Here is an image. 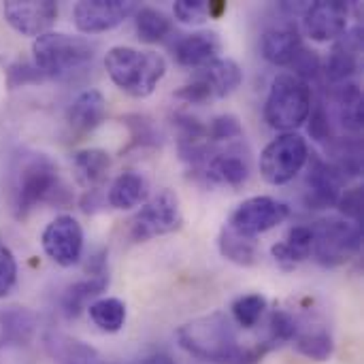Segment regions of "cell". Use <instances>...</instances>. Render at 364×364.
I'll return each instance as SVG.
<instances>
[{
	"label": "cell",
	"instance_id": "1",
	"mask_svg": "<svg viewBox=\"0 0 364 364\" xmlns=\"http://www.w3.org/2000/svg\"><path fill=\"white\" fill-rule=\"evenodd\" d=\"M183 352L209 364H237L241 346L230 318L222 311L194 318L177 328Z\"/></svg>",
	"mask_w": 364,
	"mask_h": 364
},
{
	"label": "cell",
	"instance_id": "2",
	"mask_svg": "<svg viewBox=\"0 0 364 364\" xmlns=\"http://www.w3.org/2000/svg\"><path fill=\"white\" fill-rule=\"evenodd\" d=\"M66 188L60 179L55 162L45 154L21 156L13 179V213L26 220L38 205L62 203Z\"/></svg>",
	"mask_w": 364,
	"mask_h": 364
},
{
	"label": "cell",
	"instance_id": "3",
	"mask_svg": "<svg viewBox=\"0 0 364 364\" xmlns=\"http://www.w3.org/2000/svg\"><path fill=\"white\" fill-rule=\"evenodd\" d=\"M105 68L111 81L132 98H147L166 75V60L156 51H141L117 45L105 55Z\"/></svg>",
	"mask_w": 364,
	"mask_h": 364
},
{
	"label": "cell",
	"instance_id": "4",
	"mask_svg": "<svg viewBox=\"0 0 364 364\" xmlns=\"http://www.w3.org/2000/svg\"><path fill=\"white\" fill-rule=\"evenodd\" d=\"M94 53L90 38L66 32H47L32 43V62L45 79H70L92 64Z\"/></svg>",
	"mask_w": 364,
	"mask_h": 364
},
{
	"label": "cell",
	"instance_id": "5",
	"mask_svg": "<svg viewBox=\"0 0 364 364\" xmlns=\"http://www.w3.org/2000/svg\"><path fill=\"white\" fill-rule=\"evenodd\" d=\"M311 107L314 94L309 83L294 73H282L271 83L264 102V119L275 130L294 132L309 119Z\"/></svg>",
	"mask_w": 364,
	"mask_h": 364
},
{
	"label": "cell",
	"instance_id": "6",
	"mask_svg": "<svg viewBox=\"0 0 364 364\" xmlns=\"http://www.w3.org/2000/svg\"><path fill=\"white\" fill-rule=\"evenodd\" d=\"M311 254L322 267H341L363 247L360 224L343 218H324L311 224Z\"/></svg>",
	"mask_w": 364,
	"mask_h": 364
},
{
	"label": "cell",
	"instance_id": "7",
	"mask_svg": "<svg viewBox=\"0 0 364 364\" xmlns=\"http://www.w3.org/2000/svg\"><path fill=\"white\" fill-rule=\"evenodd\" d=\"M309 145L296 132H284L260 154V175L271 186L290 183L307 164Z\"/></svg>",
	"mask_w": 364,
	"mask_h": 364
},
{
	"label": "cell",
	"instance_id": "8",
	"mask_svg": "<svg viewBox=\"0 0 364 364\" xmlns=\"http://www.w3.org/2000/svg\"><path fill=\"white\" fill-rule=\"evenodd\" d=\"M183 224L179 198L173 190H162L149 198L130 222V239L136 243L171 235Z\"/></svg>",
	"mask_w": 364,
	"mask_h": 364
},
{
	"label": "cell",
	"instance_id": "9",
	"mask_svg": "<svg viewBox=\"0 0 364 364\" xmlns=\"http://www.w3.org/2000/svg\"><path fill=\"white\" fill-rule=\"evenodd\" d=\"M290 218V207L277 198L271 196H252L243 200L228 218L226 228L232 232L245 237V239H256L275 226L284 224Z\"/></svg>",
	"mask_w": 364,
	"mask_h": 364
},
{
	"label": "cell",
	"instance_id": "10",
	"mask_svg": "<svg viewBox=\"0 0 364 364\" xmlns=\"http://www.w3.org/2000/svg\"><path fill=\"white\" fill-rule=\"evenodd\" d=\"M250 154L243 143L237 141L226 145L224 149L213 147L207 160L192 173L209 186L241 188L250 179Z\"/></svg>",
	"mask_w": 364,
	"mask_h": 364
},
{
	"label": "cell",
	"instance_id": "11",
	"mask_svg": "<svg viewBox=\"0 0 364 364\" xmlns=\"http://www.w3.org/2000/svg\"><path fill=\"white\" fill-rule=\"evenodd\" d=\"M43 252L58 267H75L83 254V228L73 215H58L41 235Z\"/></svg>",
	"mask_w": 364,
	"mask_h": 364
},
{
	"label": "cell",
	"instance_id": "12",
	"mask_svg": "<svg viewBox=\"0 0 364 364\" xmlns=\"http://www.w3.org/2000/svg\"><path fill=\"white\" fill-rule=\"evenodd\" d=\"M134 0H81L75 4V26L83 34H100L117 28L136 13Z\"/></svg>",
	"mask_w": 364,
	"mask_h": 364
},
{
	"label": "cell",
	"instance_id": "13",
	"mask_svg": "<svg viewBox=\"0 0 364 364\" xmlns=\"http://www.w3.org/2000/svg\"><path fill=\"white\" fill-rule=\"evenodd\" d=\"M6 23L21 36H43L51 32L58 19V2L53 0H9L2 6Z\"/></svg>",
	"mask_w": 364,
	"mask_h": 364
},
{
	"label": "cell",
	"instance_id": "14",
	"mask_svg": "<svg viewBox=\"0 0 364 364\" xmlns=\"http://www.w3.org/2000/svg\"><path fill=\"white\" fill-rule=\"evenodd\" d=\"M350 4L341 0H318L303 11V26L307 36L318 43L339 41L348 32Z\"/></svg>",
	"mask_w": 364,
	"mask_h": 364
},
{
	"label": "cell",
	"instance_id": "15",
	"mask_svg": "<svg viewBox=\"0 0 364 364\" xmlns=\"http://www.w3.org/2000/svg\"><path fill=\"white\" fill-rule=\"evenodd\" d=\"M307 196L305 203L309 209H328L337 207V200L341 196V186L343 179L341 175L333 168V164L318 154H309L307 160Z\"/></svg>",
	"mask_w": 364,
	"mask_h": 364
},
{
	"label": "cell",
	"instance_id": "16",
	"mask_svg": "<svg viewBox=\"0 0 364 364\" xmlns=\"http://www.w3.org/2000/svg\"><path fill=\"white\" fill-rule=\"evenodd\" d=\"M303 49L301 30L294 21L286 19L269 26L260 36V53L275 66H290Z\"/></svg>",
	"mask_w": 364,
	"mask_h": 364
},
{
	"label": "cell",
	"instance_id": "17",
	"mask_svg": "<svg viewBox=\"0 0 364 364\" xmlns=\"http://www.w3.org/2000/svg\"><path fill=\"white\" fill-rule=\"evenodd\" d=\"M360 51H363V36L360 28L346 32L335 47L331 49L326 64H324V75L333 85L352 81V77L360 68Z\"/></svg>",
	"mask_w": 364,
	"mask_h": 364
},
{
	"label": "cell",
	"instance_id": "18",
	"mask_svg": "<svg viewBox=\"0 0 364 364\" xmlns=\"http://www.w3.org/2000/svg\"><path fill=\"white\" fill-rule=\"evenodd\" d=\"M220 51H222V38L215 30L190 32V34L181 36L173 47V55H175L177 64L196 68V70L207 66L209 62L218 60Z\"/></svg>",
	"mask_w": 364,
	"mask_h": 364
},
{
	"label": "cell",
	"instance_id": "19",
	"mask_svg": "<svg viewBox=\"0 0 364 364\" xmlns=\"http://www.w3.org/2000/svg\"><path fill=\"white\" fill-rule=\"evenodd\" d=\"M107 117V100L98 90L81 92L66 111V124L73 136L94 132Z\"/></svg>",
	"mask_w": 364,
	"mask_h": 364
},
{
	"label": "cell",
	"instance_id": "20",
	"mask_svg": "<svg viewBox=\"0 0 364 364\" xmlns=\"http://www.w3.org/2000/svg\"><path fill=\"white\" fill-rule=\"evenodd\" d=\"M194 75L209 87L213 100L230 96L243 83V70L230 58H218L209 62L207 66L198 68Z\"/></svg>",
	"mask_w": 364,
	"mask_h": 364
},
{
	"label": "cell",
	"instance_id": "21",
	"mask_svg": "<svg viewBox=\"0 0 364 364\" xmlns=\"http://www.w3.org/2000/svg\"><path fill=\"white\" fill-rule=\"evenodd\" d=\"M331 100L337 113L339 124L350 134H358L363 130V90L354 81H346L333 87Z\"/></svg>",
	"mask_w": 364,
	"mask_h": 364
},
{
	"label": "cell",
	"instance_id": "22",
	"mask_svg": "<svg viewBox=\"0 0 364 364\" xmlns=\"http://www.w3.org/2000/svg\"><path fill=\"white\" fill-rule=\"evenodd\" d=\"M149 196V181L139 171H126L117 175L109 188L107 200L117 211H128L145 203Z\"/></svg>",
	"mask_w": 364,
	"mask_h": 364
},
{
	"label": "cell",
	"instance_id": "23",
	"mask_svg": "<svg viewBox=\"0 0 364 364\" xmlns=\"http://www.w3.org/2000/svg\"><path fill=\"white\" fill-rule=\"evenodd\" d=\"M36 333V316L26 307L0 309V348L28 346Z\"/></svg>",
	"mask_w": 364,
	"mask_h": 364
},
{
	"label": "cell",
	"instance_id": "24",
	"mask_svg": "<svg viewBox=\"0 0 364 364\" xmlns=\"http://www.w3.org/2000/svg\"><path fill=\"white\" fill-rule=\"evenodd\" d=\"M296 352L314 363H328L335 352L333 335L322 324H305L296 328V335L292 339Z\"/></svg>",
	"mask_w": 364,
	"mask_h": 364
},
{
	"label": "cell",
	"instance_id": "25",
	"mask_svg": "<svg viewBox=\"0 0 364 364\" xmlns=\"http://www.w3.org/2000/svg\"><path fill=\"white\" fill-rule=\"evenodd\" d=\"M311 245H314L311 226H294L290 228L284 241L271 247V254L284 269H294L296 264L311 258Z\"/></svg>",
	"mask_w": 364,
	"mask_h": 364
},
{
	"label": "cell",
	"instance_id": "26",
	"mask_svg": "<svg viewBox=\"0 0 364 364\" xmlns=\"http://www.w3.org/2000/svg\"><path fill=\"white\" fill-rule=\"evenodd\" d=\"M109 286V275H90L87 279H81L73 286L66 288V292L62 294V314L66 318H77L83 309L90 307V301H94L96 296H100Z\"/></svg>",
	"mask_w": 364,
	"mask_h": 364
},
{
	"label": "cell",
	"instance_id": "27",
	"mask_svg": "<svg viewBox=\"0 0 364 364\" xmlns=\"http://www.w3.org/2000/svg\"><path fill=\"white\" fill-rule=\"evenodd\" d=\"M70 162H73V171L77 175V181L85 188L98 186L111 168V156L98 147L75 151Z\"/></svg>",
	"mask_w": 364,
	"mask_h": 364
},
{
	"label": "cell",
	"instance_id": "28",
	"mask_svg": "<svg viewBox=\"0 0 364 364\" xmlns=\"http://www.w3.org/2000/svg\"><path fill=\"white\" fill-rule=\"evenodd\" d=\"M134 26H136V36L141 43L154 45L164 41L173 32V21L168 19L166 13L154 9V6H141L134 13Z\"/></svg>",
	"mask_w": 364,
	"mask_h": 364
},
{
	"label": "cell",
	"instance_id": "29",
	"mask_svg": "<svg viewBox=\"0 0 364 364\" xmlns=\"http://www.w3.org/2000/svg\"><path fill=\"white\" fill-rule=\"evenodd\" d=\"M328 147L333 156L328 162L341 175V179L358 177L363 173V147L358 139H335Z\"/></svg>",
	"mask_w": 364,
	"mask_h": 364
},
{
	"label": "cell",
	"instance_id": "30",
	"mask_svg": "<svg viewBox=\"0 0 364 364\" xmlns=\"http://www.w3.org/2000/svg\"><path fill=\"white\" fill-rule=\"evenodd\" d=\"M218 245H220V254L239 267H254L260 258V252H258V245L254 239H245L226 226L220 235Z\"/></svg>",
	"mask_w": 364,
	"mask_h": 364
},
{
	"label": "cell",
	"instance_id": "31",
	"mask_svg": "<svg viewBox=\"0 0 364 364\" xmlns=\"http://www.w3.org/2000/svg\"><path fill=\"white\" fill-rule=\"evenodd\" d=\"M87 314L102 333H119L126 324V303L113 296L96 299L90 303Z\"/></svg>",
	"mask_w": 364,
	"mask_h": 364
},
{
	"label": "cell",
	"instance_id": "32",
	"mask_svg": "<svg viewBox=\"0 0 364 364\" xmlns=\"http://www.w3.org/2000/svg\"><path fill=\"white\" fill-rule=\"evenodd\" d=\"M226 11V2L222 0H177L173 4V13L181 23H203L211 17H220Z\"/></svg>",
	"mask_w": 364,
	"mask_h": 364
},
{
	"label": "cell",
	"instance_id": "33",
	"mask_svg": "<svg viewBox=\"0 0 364 364\" xmlns=\"http://www.w3.org/2000/svg\"><path fill=\"white\" fill-rule=\"evenodd\" d=\"M267 305L269 303H267V299L262 294H243V296H239L232 303L230 311H232L235 322L241 328H247L250 331V328H254L260 322V318L267 311Z\"/></svg>",
	"mask_w": 364,
	"mask_h": 364
},
{
	"label": "cell",
	"instance_id": "34",
	"mask_svg": "<svg viewBox=\"0 0 364 364\" xmlns=\"http://www.w3.org/2000/svg\"><path fill=\"white\" fill-rule=\"evenodd\" d=\"M207 139L213 147L222 143L230 145V143L243 141V126L237 115H230V113L218 115L207 124Z\"/></svg>",
	"mask_w": 364,
	"mask_h": 364
},
{
	"label": "cell",
	"instance_id": "35",
	"mask_svg": "<svg viewBox=\"0 0 364 364\" xmlns=\"http://www.w3.org/2000/svg\"><path fill=\"white\" fill-rule=\"evenodd\" d=\"M122 122L130 128V147H158L162 143L160 130L156 128L154 119H149L147 115H126L122 117Z\"/></svg>",
	"mask_w": 364,
	"mask_h": 364
},
{
	"label": "cell",
	"instance_id": "36",
	"mask_svg": "<svg viewBox=\"0 0 364 364\" xmlns=\"http://www.w3.org/2000/svg\"><path fill=\"white\" fill-rule=\"evenodd\" d=\"M296 328H299V322L292 314L284 311V309H277L271 314L269 318V337H267V346L273 350V348H279L284 343H290L296 335Z\"/></svg>",
	"mask_w": 364,
	"mask_h": 364
},
{
	"label": "cell",
	"instance_id": "37",
	"mask_svg": "<svg viewBox=\"0 0 364 364\" xmlns=\"http://www.w3.org/2000/svg\"><path fill=\"white\" fill-rule=\"evenodd\" d=\"M43 81H45V77L34 66V62L17 60L6 68V85H9V90L23 87V85H36V83H43Z\"/></svg>",
	"mask_w": 364,
	"mask_h": 364
},
{
	"label": "cell",
	"instance_id": "38",
	"mask_svg": "<svg viewBox=\"0 0 364 364\" xmlns=\"http://www.w3.org/2000/svg\"><path fill=\"white\" fill-rule=\"evenodd\" d=\"M311 122H309V134L320 141V143H333L335 134H333V124H331V115L328 109L324 107V102H318L311 107Z\"/></svg>",
	"mask_w": 364,
	"mask_h": 364
},
{
	"label": "cell",
	"instance_id": "39",
	"mask_svg": "<svg viewBox=\"0 0 364 364\" xmlns=\"http://www.w3.org/2000/svg\"><path fill=\"white\" fill-rule=\"evenodd\" d=\"M17 284V262L9 245L0 239V299L9 296Z\"/></svg>",
	"mask_w": 364,
	"mask_h": 364
},
{
	"label": "cell",
	"instance_id": "40",
	"mask_svg": "<svg viewBox=\"0 0 364 364\" xmlns=\"http://www.w3.org/2000/svg\"><path fill=\"white\" fill-rule=\"evenodd\" d=\"M294 66V75L301 77L303 81L309 83V79H316L322 70V62H320V55L316 51H309V49H301L299 55L294 58V62L290 64Z\"/></svg>",
	"mask_w": 364,
	"mask_h": 364
},
{
	"label": "cell",
	"instance_id": "41",
	"mask_svg": "<svg viewBox=\"0 0 364 364\" xmlns=\"http://www.w3.org/2000/svg\"><path fill=\"white\" fill-rule=\"evenodd\" d=\"M337 207L350 222L360 224V220H363V188H352V190L341 192Z\"/></svg>",
	"mask_w": 364,
	"mask_h": 364
},
{
	"label": "cell",
	"instance_id": "42",
	"mask_svg": "<svg viewBox=\"0 0 364 364\" xmlns=\"http://www.w3.org/2000/svg\"><path fill=\"white\" fill-rule=\"evenodd\" d=\"M145 364H173L166 356H156V358H151L149 363H145Z\"/></svg>",
	"mask_w": 364,
	"mask_h": 364
}]
</instances>
